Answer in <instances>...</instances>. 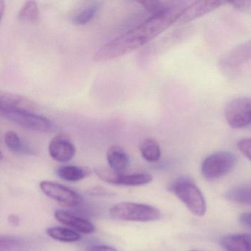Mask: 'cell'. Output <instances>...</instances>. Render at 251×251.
<instances>
[{"label": "cell", "mask_w": 251, "mask_h": 251, "mask_svg": "<svg viewBox=\"0 0 251 251\" xmlns=\"http://www.w3.org/2000/svg\"><path fill=\"white\" fill-rule=\"evenodd\" d=\"M236 163L237 158L232 152L227 151L214 152L202 161L201 173L207 180H216L230 173Z\"/></svg>", "instance_id": "4"}, {"label": "cell", "mask_w": 251, "mask_h": 251, "mask_svg": "<svg viewBox=\"0 0 251 251\" xmlns=\"http://www.w3.org/2000/svg\"><path fill=\"white\" fill-rule=\"evenodd\" d=\"M109 168L117 173H123L129 166L130 158L126 151L119 145H112L106 152Z\"/></svg>", "instance_id": "13"}, {"label": "cell", "mask_w": 251, "mask_h": 251, "mask_svg": "<svg viewBox=\"0 0 251 251\" xmlns=\"http://www.w3.org/2000/svg\"><path fill=\"white\" fill-rule=\"evenodd\" d=\"M251 58V44L240 45L229 52L224 59L222 60V66L226 68L237 69Z\"/></svg>", "instance_id": "14"}, {"label": "cell", "mask_w": 251, "mask_h": 251, "mask_svg": "<svg viewBox=\"0 0 251 251\" xmlns=\"http://www.w3.org/2000/svg\"><path fill=\"white\" fill-rule=\"evenodd\" d=\"M95 172L99 178L108 183L123 186H142L148 184L152 180V176L148 173H135L126 175L113 171L109 167L98 166Z\"/></svg>", "instance_id": "7"}, {"label": "cell", "mask_w": 251, "mask_h": 251, "mask_svg": "<svg viewBox=\"0 0 251 251\" xmlns=\"http://www.w3.org/2000/svg\"><path fill=\"white\" fill-rule=\"evenodd\" d=\"M0 115L8 119L17 126L39 132H50L55 128V124L51 120L37 113L25 111H3Z\"/></svg>", "instance_id": "5"}, {"label": "cell", "mask_w": 251, "mask_h": 251, "mask_svg": "<svg viewBox=\"0 0 251 251\" xmlns=\"http://www.w3.org/2000/svg\"><path fill=\"white\" fill-rule=\"evenodd\" d=\"M251 100L238 98L230 100L225 108V117L233 128H243L251 124Z\"/></svg>", "instance_id": "6"}, {"label": "cell", "mask_w": 251, "mask_h": 251, "mask_svg": "<svg viewBox=\"0 0 251 251\" xmlns=\"http://www.w3.org/2000/svg\"><path fill=\"white\" fill-rule=\"evenodd\" d=\"M226 3V2L223 1H215V0L196 1L189 6L183 8L177 23L179 24H185V23L193 21L223 6Z\"/></svg>", "instance_id": "9"}, {"label": "cell", "mask_w": 251, "mask_h": 251, "mask_svg": "<svg viewBox=\"0 0 251 251\" xmlns=\"http://www.w3.org/2000/svg\"><path fill=\"white\" fill-rule=\"evenodd\" d=\"M84 251H117L115 248L108 245H92L87 247Z\"/></svg>", "instance_id": "27"}, {"label": "cell", "mask_w": 251, "mask_h": 251, "mask_svg": "<svg viewBox=\"0 0 251 251\" xmlns=\"http://www.w3.org/2000/svg\"><path fill=\"white\" fill-rule=\"evenodd\" d=\"M170 189L191 212L200 217L205 215L207 208L205 198L190 177H179L173 181Z\"/></svg>", "instance_id": "2"}, {"label": "cell", "mask_w": 251, "mask_h": 251, "mask_svg": "<svg viewBox=\"0 0 251 251\" xmlns=\"http://www.w3.org/2000/svg\"><path fill=\"white\" fill-rule=\"evenodd\" d=\"M37 105L25 97L0 91V113L3 111H25L37 113Z\"/></svg>", "instance_id": "10"}, {"label": "cell", "mask_w": 251, "mask_h": 251, "mask_svg": "<svg viewBox=\"0 0 251 251\" xmlns=\"http://www.w3.org/2000/svg\"><path fill=\"white\" fill-rule=\"evenodd\" d=\"M139 4H141L152 15L165 12L177 5V2H160V1H144V2H139Z\"/></svg>", "instance_id": "24"}, {"label": "cell", "mask_w": 251, "mask_h": 251, "mask_svg": "<svg viewBox=\"0 0 251 251\" xmlns=\"http://www.w3.org/2000/svg\"><path fill=\"white\" fill-rule=\"evenodd\" d=\"M226 198L232 202L251 205V186H238L231 188L226 192Z\"/></svg>", "instance_id": "22"}, {"label": "cell", "mask_w": 251, "mask_h": 251, "mask_svg": "<svg viewBox=\"0 0 251 251\" xmlns=\"http://www.w3.org/2000/svg\"><path fill=\"white\" fill-rule=\"evenodd\" d=\"M231 4L233 7L239 11H248L251 8V1H234V2H229Z\"/></svg>", "instance_id": "26"}, {"label": "cell", "mask_w": 251, "mask_h": 251, "mask_svg": "<svg viewBox=\"0 0 251 251\" xmlns=\"http://www.w3.org/2000/svg\"><path fill=\"white\" fill-rule=\"evenodd\" d=\"M220 245L227 251H251V234H230L222 238Z\"/></svg>", "instance_id": "15"}, {"label": "cell", "mask_w": 251, "mask_h": 251, "mask_svg": "<svg viewBox=\"0 0 251 251\" xmlns=\"http://www.w3.org/2000/svg\"><path fill=\"white\" fill-rule=\"evenodd\" d=\"M50 155L58 162H68L75 155L74 144L67 136L58 135L52 138L48 147Z\"/></svg>", "instance_id": "11"}, {"label": "cell", "mask_w": 251, "mask_h": 251, "mask_svg": "<svg viewBox=\"0 0 251 251\" xmlns=\"http://www.w3.org/2000/svg\"><path fill=\"white\" fill-rule=\"evenodd\" d=\"M56 174L66 181L76 182L89 177L92 174V170L80 166H62L57 169Z\"/></svg>", "instance_id": "16"}, {"label": "cell", "mask_w": 251, "mask_h": 251, "mask_svg": "<svg viewBox=\"0 0 251 251\" xmlns=\"http://www.w3.org/2000/svg\"><path fill=\"white\" fill-rule=\"evenodd\" d=\"M18 20L21 23L29 25H38L40 22V11L35 1L26 2L20 10Z\"/></svg>", "instance_id": "18"}, {"label": "cell", "mask_w": 251, "mask_h": 251, "mask_svg": "<svg viewBox=\"0 0 251 251\" xmlns=\"http://www.w3.org/2000/svg\"><path fill=\"white\" fill-rule=\"evenodd\" d=\"M100 8L99 2H93L80 8L73 17V23L77 25H83L93 20Z\"/></svg>", "instance_id": "19"}, {"label": "cell", "mask_w": 251, "mask_h": 251, "mask_svg": "<svg viewBox=\"0 0 251 251\" xmlns=\"http://www.w3.org/2000/svg\"><path fill=\"white\" fill-rule=\"evenodd\" d=\"M5 145L11 151L23 154H33V151L20 139L19 135L14 131H8L5 133Z\"/></svg>", "instance_id": "21"}, {"label": "cell", "mask_w": 251, "mask_h": 251, "mask_svg": "<svg viewBox=\"0 0 251 251\" xmlns=\"http://www.w3.org/2000/svg\"><path fill=\"white\" fill-rule=\"evenodd\" d=\"M183 7L180 5L161 14L152 15L134 28L123 33L101 47L94 56L97 62L110 61L123 56L148 42L177 23Z\"/></svg>", "instance_id": "1"}, {"label": "cell", "mask_w": 251, "mask_h": 251, "mask_svg": "<svg viewBox=\"0 0 251 251\" xmlns=\"http://www.w3.org/2000/svg\"><path fill=\"white\" fill-rule=\"evenodd\" d=\"M55 217L60 223L74 229L76 232L86 233V234L95 232V227L92 223L81 217H76L67 211L56 210L55 211Z\"/></svg>", "instance_id": "12"}, {"label": "cell", "mask_w": 251, "mask_h": 251, "mask_svg": "<svg viewBox=\"0 0 251 251\" xmlns=\"http://www.w3.org/2000/svg\"><path fill=\"white\" fill-rule=\"evenodd\" d=\"M3 158V155H2V152L0 151V161Z\"/></svg>", "instance_id": "31"}, {"label": "cell", "mask_w": 251, "mask_h": 251, "mask_svg": "<svg viewBox=\"0 0 251 251\" xmlns=\"http://www.w3.org/2000/svg\"><path fill=\"white\" fill-rule=\"evenodd\" d=\"M5 2L3 1H0V22L2 21V17L5 14Z\"/></svg>", "instance_id": "30"}, {"label": "cell", "mask_w": 251, "mask_h": 251, "mask_svg": "<svg viewBox=\"0 0 251 251\" xmlns=\"http://www.w3.org/2000/svg\"><path fill=\"white\" fill-rule=\"evenodd\" d=\"M8 222L10 224L14 226H18L20 223V218L17 214H10L8 217Z\"/></svg>", "instance_id": "29"}, {"label": "cell", "mask_w": 251, "mask_h": 251, "mask_svg": "<svg viewBox=\"0 0 251 251\" xmlns=\"http://www.w3.org/2000/svg\"><path fill=\"white\" fill-rule=\"evenodd\" d=\"M40 188L47 196L66 206H76L83 201L77 192L55 182L44 180L40 183Z\"/></svg>", "instance_id": "8"}, {"label": "cell", "mask_w": 251, "mask_h": 251, "mask_svg": "<svg viewBox=\"0 0 251 251\" xmlns=\"http://www.w3.org/2000/svg\"><path fill=\"white\" fill-rule=\"evenodd\" d=\"M47 233L50 237L55 240L63 242H75L81 238L75 230L64 227H52L47 230Z\"/></svg>", "instance_id": "20"}, {"label": "cell", "mask_w": 251, "mask_h": 251, "mask_svg": "<svg viewBox=\"0 0 251 251\" xmlns=\"http://www.w3.org/2000/svg\"><path fill=\"white\" fill-rule=\"evenodd\" d=\"M142 157L149 162H156L161 158V152L159 145L152 139H148L140 146Z\"/></svg>", "instance_id": "23"}, {"label": "cell", "mask_w": 251, "mask_h": 251, "mask_svg": "<svg viewBox=\"0 0 251 251\" xmlns=\"http://www.w3.org/2000/svg\"><path fill=\"white\" fill-rule=\"evenodd\" d=\"M30 248V242L25 238L0 234V251H29Z\"/></svg>", "instance_id": "17"}, {"label": "cell", "mask_w": 251, "mask_h": 251, "mask_svg": "<svg viewBox=\"0 0 251 251\" xmlns=\"http://www.w3.org/2000/svg\"><path fill=\"white\" fill-rule=\"evenodd\" d=\"M195 251V250H193V251Z\"/></svg>", "instance_id": "32"}, {"label": "cell", "mask_w": 251, "mask_h": 251, "mask_svg": "<svg viewBox=\"0 0 251 251\" xmlns=\"http://www.w3.org/2000/svg\"><path fill=\"white\" fill-rule=\"evenodd\" d=\"M113 219L120 221L152 222L158 220L161 212L152 205L132 202H122L116 204L110 209Z\"/></svg>", "instance_id": "3"}, {"label": "cell", "mask_w": 251, "mask_h": 251, "mask_svg": "<svg viewBox=\"0 0 251 251\" xmlns=\"http://www.w3.org/2000/svg\"><path fill=\"white\" fill-rule=\"evenodd\" d=\"M251 214L250 212H245L239 216V221L241 224L250 228L251 223Z\"/></svg>", "instance_id": "28"}, {"label": "cell", "mask_w": 251, "mask_h": 251, "mask_svg": "<svg viewBox=\"0 0 251 251\" xmlns=\"http://www.w3.org/2000/svg\"><path fill=\"white\" fill-rule=\"evenodd\" d=\"M237 148L248 160H251V140L250 138L240 139L237 142Z\"/></svg>", "instance_id": "25"}]
</instances>
